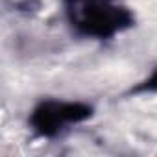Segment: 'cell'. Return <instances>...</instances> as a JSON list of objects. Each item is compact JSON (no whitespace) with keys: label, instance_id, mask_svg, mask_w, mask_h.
<instances>
[{"label":"cell","instance_id":"cell-1","mask_svg":"<svg viewBox=\"0 0 157 157\" xmlns=\"http://www.w3.org/2000/svg\"><path fill=\"white\" fill-rule=\"evenodd\" d=\"M61 4L78 37L111 41L135 26V15L120 0H61Z\"/></svg>","mask_w":157,"mask_h":157},{"label":"cell","instance_id":"cell-2","mask_svg":"<svg viewBox=\"0 0 157 157\" xmlns=\"http://www.w3.org/2000/svg\"><path fill=\"white\" fill-rule=\"evenodd\" d=\"M94 107L80 100L44 98L35 104L28 117V126L37 139H56L70 128L93 118Z\"/></svg>","mask_w":157,"mask_h":157},{"label":"cell","instance_id":"cell-3","mask_svg":"<svg viewBox=\"0 0 157 157\" xmlns=\"http://www.w3.org/2000/svg\"><path fill=\"white\" fill-rule=\"evenodd\" d=\"M148 93H157V67L140 80L135 87L129 89V94H148Z\"/></svg>","mask_w":157,"mask_h":157},{"label":"cell","instance_id":"cell-4","mask_svg":"<svg viewBox=\"0 0 157 157\" xmlns=\"http://www.w3.org/2000/svg\"><path fill=\"white\" fill-rule=\"evenodd\" d=\"M39 6H41L39 0H21L17 4V10L19 11H37Z\"/></svg>","mask_w":157,"mask_h":157}]
</instances>
